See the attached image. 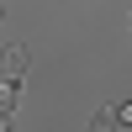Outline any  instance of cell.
Instances as JSON below:
<instances>
[{
  "mask_svg": "<svg viewBox=\"0 0 132 132\" xmlns=\"http://www.w3.org/2000/svg\"><path fill=\"white\" fill-rule=\"evenodd\" d=\"M0 132H11V122H5V116H0Z\"/></svg>",
  "mask_w": 132,
  "mask_h": 132,
  "instance_id": "cell-4",
  "label": "cell"
},
{
  "mask_svg": "<svg viewBox=\"0 0 132 132\" xmlns=\"http://www.w3.org/2000/svg\"><path fill=\"white\" fill-rule=\"evenodd\" d=\"M11 106H16V79H0V116H11Z\"/></svg>",
  "mask_w": 132,
  "mask_h": 132,
  "instance_id": "cell-2",
  "label": "cell"
},
{
  "mask_svg": "<svg viewBox=\"0 0 132 132\" xmlns=\"http://www.w3.org/2000/svg\"><path fill=\"white\" fill-rule=\"evenodd\" d=\"M21 74H27V48L11 42V48L0 53V79H21Z\"/></svg>",
  "mask_w": 132,
  "mask_h": 132,
  "instance_id": "cell-1",
  "label": "cell"
},
{
  "mask_svg": "<svg viewBox=\"0 0 132 132\" xmlns=\"http://www.w3.org/2000/svg\"><path fill=\"white\" fill-rule=\"evenodd\" d=\"M90 132H116V111H101V116H95V127Z\"/></svg>",
  "mask_w": 132,
  "mask_h": 132,
  "instance_id": "cell-3",
  "label": "cell"
}]
</instances>
